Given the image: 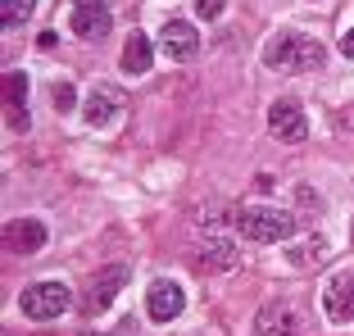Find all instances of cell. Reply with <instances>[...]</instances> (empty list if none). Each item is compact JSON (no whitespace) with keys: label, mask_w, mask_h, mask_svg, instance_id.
I'll list each match as a JSON object with an SVG mask.
<instances>
[{"label":"cell","mask_w":354,"mask_h":336,"mask_svg":"<svg viewBox=\"0 0 354 336\" xmlns=\"http://www.w3.org/2000/svg\"><path fill=\"white\" fill-rule=\"evenodd\" d=\"M82 336H100V332H82Z\"/></svg>","instance_id":"obj_25"},{"label":"cell","mask_w":354,"mask_h":336,"mask_svg":"<svg viewBox=\"0 0 354 336\" xmlns=\"http://www.w3.org/2000/svg\"><path fill=\"white\" fill-rule=\"evenodd\" d=\"M254 336H300V318L291 305H263L254 314Z\"/></svg>","instance_id":"obj_10"},{"label":"cell","mask_w":354,"mask_h":336,"mask_svg":"<svg viewBox=\"0 0 354 336\" xmlns=\"http://www.w3.org/2000/svg\"><path fill=\"white\" fill-rule=\"evenodd\" d=\"M68 23H73V37H82V41H104L109 28H114V19H109L104 5H77Z\"/></svg>","instance_id":"obj_12"},{"label":"cell","mask_w":354,"mask_h":336,"mask_svg":"<svg viewBox=\"0 0 354 336\" xmlns=\"http://www.w3.org/2000/svg\"><path fill=\"white\" fill-rule=\"evenodd\" d=\"M227 10V0H196V19H218Z\"/></svg>","instance_id":"obj_19"},{"label":"cell","mask_w":354,"mask_h":336,"mask_svg":"<svg viewBox=\"0 0 354 336\" xmlns=\"http://www.w3.org/2000/svg\"><path fill=\"white\" fill-rule=\"evenodd\" d=\"M268 132L281 141V146H300V141L309 137V114H304V105H295V100H272Z\"/></svg>","instance_id":"obj_4"},{"label":"cell","mask_w":354,"mask_h":336,"mask_svg":"<svg viewBox=\"0 0 354 336\" xmlns=\"http://www.w3.org/2000/svg\"><path fill=\"white\" fill-rule=\"evenodd\" d=\"M68 305H73V295H68L64 282H32V286H23V295H19V314L37 318V323H55V318H64Z\"/></svg>","instance_id":"obj_3"},{"label":"cell","mask_w":354,"mask_h":336,"mask_svg":"<svg viewBox=\"0 0 354 336\" xmlns=\"http://www.w3.org/2000/svg\"><path fill=\"white\" fill-rule=\"evenodd\" d=\"M263 64L272 73H304V68H323V46L304 37L295 28H281L268 46H263Z\"/></svg>","instance_id":"obj_1"},{"label":"cell","mask_w":354,"mask_h":336,"mask_svg":"<svg viewBox=\"0 0 354 336\" xmlns=\"http://www.w3.org/2000/svg\"><path fill=\"white\" fill-rule=\"evenodd\" d=\"M350 241H354V227H350Z\"/></svg>","instance_id":"obj_26"},{"label":"cell","mask_w":354,"mask_h":336,"mask_svg":"<svg viewBox=\"0 0 354 336\" xmlns=\"http://www.w3.org/2000/svg\"><path fill=\"white\" fill-rule=\"evenodd\" d=\"M327 254H332V245H327L323 232H309V236H300V241L286 245V259H291L295 268H318Z\"/></svg>","instance_id":"obj_13"},{"label":"cell","mask_w":354,"mask_h":336,"mask_svg":"<svg viewBox=\"0 0 354 336\" xmlns=\"http://www.w3.org/2000/svg\"><path fill=\"white\" fill-rule=\"evenodd\" d=\"M159 50H164L168 59H177V64L196 59V55H200V32H196V23L168 19L164 28H159Z\"/></svg>","instance_id":"obj_7"},{"label":"cell","mask_w":354,"mask_h":336,"mask_svg":"<svg viewBox=\"0 0 354 336\" xmlns=\"http://www.w3.org/2000/svg\"><path fill=\"white\" fill-rule=\"evenodd\" d=\"M37 10V0H0V23L5 28H23Z\"/></svg>","instance_id":"obj_16"},{"label":"cell","mask_w":354,"mask_h":336,"mask_svg":"<svg viewBox=\"0 0 354 336\" xmlns=\"http://www.w3.org/2000/svg\"><path fill=\"white\" fill-rule=\"evenodd\" d=\"M10 127H14V132H28V114H23V105H10Z\"/></svg>","instance_id":"obj_21"},{"label":"cell","mask_w":354,"mask_h":336,"mask_svg":"<svg viewBox=\"0 0 354 336\" xmlns=\"http://www.w3.org/2000/svg\"><path fill=\"white\" fill-rule=\"evenodd\" d=\"M5 91H10V105H23L28 100V73H10L5 77Z\"/></svg>","instance_id":"obj_17"},{"label":"cell","mask_w":354,"mask_h":336,"mask_svg":"<svg viewBox=\"0 0 354 336\" xmlns=\"http://www.w3.org/2000/svg\"><path fill=\"white\" fill-rule=\"evenodd\" d=\"M55 109H64V114H68V109H77V91H73L68 82L55 86Z\"/></svg>","instance_id":"obj_18"},{"label":"cell","mask_w":354,"mask_h":336,"mask_svg":"<svg viewBox=\"0 0 354 336\" xmlns=\"http://www.w3.org/2000/svg\"><path fill=\"white\" fill-rule=\"evenodd\" d=\"M46 241H50V236H46V223H37V218H14L10 227H5V245H10L14 254H37Z\"/></svg>","instance_id":"obj_11"},{"label":"cell","mask_w":354,"mask_h":336,"mask_svg":"<svg viewBox=\"0 0 354 336\" xmlns=\"http://www.w3.org/2000/svg\"><path fill=\"white\" fill-rule=\"evenodd\" d=\"M200 259H205L209 268H236V241H232V236H205Z\"/></svg>","instance_id":"obj_15"},{"label":"cell","mask_w":354,"mask_h":336,"mask_svg":"<svg viewBox=\"0 0 354 336\" xmlns=\"http://www.w3.org/2000/svg\"><path fill=\"white\" fill-rule=\"evenodd\" d=\"M127 286V268L123 263H104L100 273L86 282V291H82V305H86V314H104V309L114 305V295Z\"/></svg>","instance_id":"obj_5"},{"label":"cell","mask_w":354,"mask_h":336,"mask_svg":"<svg viewBox=\"0 0 354 336\" xmlns=\"http://www.w3.org/2000/svg\"><path fill=\"white\" fill-rule=\"evenodd\" d=\"M123 91H118V86H91V91H86V100H82V118L91 127H114L118 118H123Z\"/></svg>","instance_id":"obj_6"},{"label":"cell","mask_w":354,"mask_h":336,"mask_svg":"<svg viewBox=\"0 0 354 336\" xmlns=\"http://www.w3.org/2000/svg\"><path fill=\"white\" fill-rule=\"evenodd\" d=\"M236 232L245 241H259V245H272V241H291L295 232V218L277 205H245L236 214Z\"/></svg>","instance_id":"obj_2"},{"label":"cell","mask_w":354,"mask_h":336,"mask_svg":"<svg viewBox=\"0 0 354 336\" xmlns=\"http://www.w3.org/2000/svg\"><path fill=\"white\" fill-rule=\"evenodd\" d=\"M182 309H187V291H182L177 282H168V277L150 282V291H146V314H150V323H173Z\"/></svg>","instance_id":"obj_8"},{"label":"cell","mask_w":354,"mask_h":336,"mask_svg":"<svg viewBox=\"0 0 354 336\" xmlns=\"http://www.w3.org/2000/svg\"><path fill=\"white\" fill-rule=\"evenodd\" d=\"M341 127H354V109H345V114H341Z\"/></svg>","instance_id":"obj_23"},{"label":"cell","mask_w":354,"mask_h":336,"mask_svg":"<svg viewBox=\"0 0 354 336\" xmlns=\"http://www.w3.org/2000/svg\"><path fill=\"white\" fill-rule=\"evenodd\" d=\"M341 55H345V59H354V28L341 32Z\"/></svg>","instance_id":"obj_22"},{"label":"cell","mask_w":354,"mask_h":336,"mask_svg":"<svg viewBox=\"0 0 354 336\" xmlns=\"http://www.w3.org/2000/svg\"><path fill=\"white\" fill-rule=\"evenodd\" d=\"M295 205H300V209H309V214H318V209H323V205H318V196H313L309 187H295Z\"/></svg>","instance_id":"obj_20"},{"label":"cell","mask_w":354,"mask_h":336,"mask_svg":"<svg viewBox=\"0 0 354 336\" xmlns=\"http://www.w3.org/2000/svg\"><path fill=\"white\" fill-rule=\"evenodd\" d=\"M77 5H109V0H77Z\"/></svg>","instance_id":"obj_24"},{"label":"cell","mask_w":354,"mask_h":336,"mask_svg":"<svg viewBox=\"0 0 354 336\" xmlns=\"http://www.w3.org/2000/svg\"><path fill=\"white\" fill-rule=\"evenodd\" d=\"M323 314L332 323H354V268H341L323 286Z\"/></svg>","instance_id":"obj_9"},{"label":"cell","mask_w":354,"mask_h":336,"mask_svg":"<svg viewBox=\"0 0 354 336\" xmlns=\"http://www.w3.org/2000/svg\"><path fill=\"white\" fill-rule=\"evenodd\" d=\"M150 59H155V46H150V37H141V32H132L127 37V46H123V73H132V77H141V73H150Z\"/></svg>","instance_id":"obj_14"}]
</instances>
